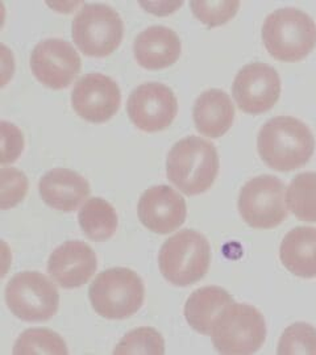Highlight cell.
<instances>
[{"label":"cell","instance_id":"obj_1","mask_svg":"<svg viewBox=\"0 0 316 355\" xmlns=\"http://www.w3.org/2000/svg\"><path fill=\"white\" fill-rule=\"evenodd\" d=\"M257 150L270 168L292 171L310 162L315 152V137L303 121L277 116L260 129Z\"/></svg>","mask_w":316,"mask_h":355},{"label":"cell","instance_id":"obj_2","mask_svg":"<svg viewBox=\"0 0 316 355\" xmlns=\"http://www.w3.org/2000/svg\"><path fill=\"white\" fill-rule=\"evenodd\" d=\"M219 155L208 141L190 136L178 141L167 154V179L183 193L194 196L210 190L219 174Z\"/></svg>","mask_w":316,"mask_h":355},{"label":"cell","instance_id":"obj_3","mask_svg":"<svg viewBox=\"0 0 316 355\" xmlns=\"http://www.w3.org/2000/svg\"><path fill=\"white\" fill-rule=\"evenodd\" d=\"M263 41L274 60L299 62L315 48V21L301 10L281 8L266 17Z\"/></svg>","mask_w":316,"mask_h":355},{"label":"cell","instance_id":"obj_4","mask_svg":"<svg viewBox=\"0 0 316 355\" xmlns=\"http://www.w3.org/2000/svg\"><path fill=\"white\" fill-rule=\"evenodd\" d=\"M211 262V246L202 233L185 229L165 241L158 265L165 279L188 287L204 278Z\"/></svg>","mask_w":316,"mask_h":355},{"label":"cell","instance_id":"obj_5","mask_svg":"<svg viewBox=\"0 0 316 355\" xmlns=\"http://www.w3.org/2000/svg\"><path fill=\"white\" fill-rule=\"evenodd\" d=\"M89 297L101 318L123 320L135 315L144 304L145 286L133 270L114 267L101 272L91 283Z\"/></svg>","mask_w":316,"mask_h":355},{"label":"cell","instance_id":"obj_6","mask_svg":"<svg viewBox=\"0 0 316 355\" xmlns=\"http://www.w3.org/2000/svg\"><path fill=\"white\" fill-rule=\"evenodd\" d=\"M211 337L222 354H254L265 343V318L252 305L232 303L216 318Z\"/></svg>","mask_w":316,"mask_h":355},{"label":"cell","instance_id":"obj_7","mask_svg":"<svg viewBox=\"0 0 316 355\" xmlns=\"http://www.w3.org/2000/svg\"><path fill=\"white\" fill-rule=\"evenodd\" d=\"M124 24L119 13L106 4H86L73 20L72 36L85 55L103 58L122 44Z\"/></svg>","mask_w":316,"mask_h":355},{"label":"cell","instance_id":"obj_8","mask_svg":"<svg viewBox=\"0 0 316 355\" xmlns=\"http://www.w3.org/2000/svg\"><path fill=\"white\" fill-rule=\"evenodd\" d=\"M6 303L16 318L26 322H42L57 313L60 293L44 274L24 271L8 282Z\"/></svg>","mask_w":316,"mask_h":355},{"label":"cell","instance_id":"obj_9","mask_svg":"<svg viewBox=\"0 0 316 355\" xmlns=\"http://www.w3.org/2000/svg\"><path fill=\"white\" fill-rule=\"evenodd\" d=\"M239 212L252 228L278 227L288 217L285 184L273 175H260L248 180L240 191Z\"/></svg>","mask_w":316,"mask_h":355},{"label":"cell","instance_id":"obj_10","mask_svg":"<svg viewBox=\"0 0 316 355\" xmlns=\"http://www.w3.org/2000/svg\"><path fill=\"white\" fill-rule=\"evenodd\" d=\"M131 121L147 133L170 127L178 114V101L173 89L163 83H144L133 89L126 103Z\"/></svg>","mask_w":316,"mask_h":355},{"label":"cell","instance_id":"obj_11","mask_svg":"<svg viewBox=\"0 0 316 355\" xmlns=\"http://www.w3.org/2000/svg\"><path fill=\"white\" fill-rule=\"evenodd\" d=\"M82 61L74 46L61 38L38 42L31 54L33 76L44 86L53 89L69 87L81 73Z\"/></svg>","mask_w":316,"mask_h":355},{"label":"cell","instance_id":"obj_12","mask_svg":"<svg viewBox=\"0 0 316 355\" xmlns=\"http://www.w3.org/2000/svg\"><path fill=\"white\" fill-rule=\"evenodd\" d=\"M233 99L242 112L265 114L281 96V78L274 67L264 62L247 64L233 82Z\"/></svg>","mask_w":316,"mask_h":355},{"label":"cell","instance_id":"obj_13","mask_svg":"<svg viewBox=\"0 0 316 355\" xmlns=\"http://www.w3.org/2000/svg\"><path fill=\"white\" fill-rule=\"evenodd\" d=\"M122 92L113 78L99 73L82 76L72 91V105L79 117L92 124H103L117 114Z\"/></svg>","mask_w":316,"mask_h":355},{"label":"cell","instance_id":"obj_14","mask_svg":"<svg viewBox=\"0 0 316 355\" xmlns=\"http://www.w3.org/2000/svg\"><path fill=\"white\" fill-rule=\"evenodd\" d=\"M139 218L145 228L158 234H169L183 225L186 200L169 186H153L140 198Z\"/></svg>","mask_w":316,"mask_h":355},{"label":"cell","instance_id":"obj_15","mask_svg":"<svg viewBox=\"0 0 316 355\" xmlns=\"http://www.w3.org/2000/svg\"><path fill=\"white\" fill-rule=\"evenodd\" d=\"M98 268L97 254L86 242L67 241L49 257L48 272L65 290L86 284Z\"/></svg>","mask_w":316,"mask_h":355},{"label":"cell","instance_id":"obj_16","mask_svg":"<svg viewBox=\"0 0 316 355\" xmlns=\"http://www.w3.org/2000/svg\"><path fill=\"white\" fill-rule=\"evenodd\" d=\"M41 199L53 209L73 212L90 195L88 179L69 168H53L38 183Z\"/></svg>","mask_w":316,"mask_h":355},{"label":"cell","instance_id":"obj_17","mask_svg":"<svg viewBox=\"0 0 316 355\" xmlns=\"http://www.w3.org/2000/svg\"><path fill=\"white\" fill-rule=\"evenodd\" d=\"M182 51L177 33L166 26H149L133 44L138 64L147 70H163L176 64Z\"/></svg>","mask_w":316,"mask_h":355},{"label":"cell","instance_id":"obj_18","mask_svg":"<svg viewBox=\"0 0 316 355\" xmlns=\"http://www.w3.org/2000/svg\"><path fill=\"white\" fill-rule=\"evenodd\" d=\"M192 114L195 128L201 135L219 139L232 127L235 107L223 89H207L198 96Z\"/></svg>","mask_w":316,"mask_h":355},{"label":"cell","instance_id":"obj_19","mask_svg":"<svg viewBox=\"0 0 316 355\" xmlns=\"http://www.w3.org/2000/svg\"><path fill=\"white\" fill-rule=\"evenodd\" d=\"M279 258L291 274L306 279L316 278V228L291 229L282 240Z\"/></svg>","mask_w":316,"mask_h":355},{"label":"cell","instance_id":"obj_20","mask_svg":"<svg viewBox=\"0 0 316 355\" xmlns=\"http://www.w3.org/2000/svg\"><path fill=\"white\" fill-rule=\"evenodd\" d=\"M235 303L229 292L217 286L198 288L190 295L185 304V318L190 327L204 336H211L216 318Z\"/></svg>","mask_w":316,"mask_h":355},{"label":"cell","instance_id":"obj_21","mask_svg":"<svg viewBox=\"0 0 316 355\" xmlns=\"http://www.w3.org/2000/svg\"><path fill=\"white\" fill-rule=\"evenodd\" d=\"M78 221L85 234L92 241H108L117 229L114 207L101 198H92L79 209Z\"/></svg>","mask_w":316,"mask_h":355},{"label":"cell","instance_id":"obj_22","mask_svg":"<svg viewBox=\"0 0 316 355\" xmlns=\"http://www.w3.org/2000/svg\"><path fill=\"white\" fill-rule=\"evenodd\" d=\"M288 205L299 220L316 223V173H303L291 180Z\"/></svg>","mask_w":316,"mask_h":355},{"label":"cell","instance_id":"obj_23","mask_svg":"<svg viewBox=\"0 0 316 355\" xmlns=\"http://www.w3.org/2000/svg\"><path fill=\"white\" fill-rule=\"evenodd\" d=\"M69 353L63 337L51 329H28L16 340L15 355H66Z\"/></svg>","mask_w":316,"mask_h":355},{"label":"cell","instance_id":"obj_24","mask_svg":"<svg viewBox=\"0 0 316 355\" xmlns=\"http://www.w3.org/2000/svg\"><path fill=\"white\" fill-rule=\"evenodd\" d=\"M164 353L165 341L161 333L149 327L126 333L114 350L116 355H163Z\"/></svg>","mask_w":316,"mask_h":355},{"label":"cell","instance_id":"obj_25","mask_svg":"<svg viewBox=\"0 0 316 355\" xmlns=\"http://www.w3.org/2000/svg\"><path fill=\"white\" fill-rule=\"evenodd\" d=\"M279 355H316V329L306 322H295L285 329L278 343Z\"/></svg>","mask_w":316,"mask_h":355},{"label":"cell","instance_id":"obj_26","mask_svg":"<svg viewBox=\"0 0 316 355\" xmlns=\"http://www.w3.org/2000/svg\"><path fill=\"white\" fill-rule=\"evenodd\" d=\"M194 16L210 28L228 23L240 8L239 1H191Z\"/></svg>","mask_w":316,"mask_h":355},{"label":"cell","instance_id":"obj_27","mask_svg":"<svg viewBox=\"0 0 316 355\" xmlns=\"http://www.w3.org/2000/svg\"><path fill=\"white\" fill-rule=\"evenodd\" d=\"M28 192L26 174L13 168L1 167V209H8L20 203Z\"/></svg>","mask_w":316,"mask_h":355},{"label":"cell","instance_id":"obj_28","mask_svg":"<svg viewBox=\"0 0 316 355\" xmlns=\"http://www.w3.org/2000/svg\"><path fill=\"white\" fill-rule=\"evenodd\" d=\"M1 135H3V152L1 164H13L24 149V137L20 129L11 123L1 121Z\"/></svg>","mask_w":316,"mask_h":355}]
</instances>
